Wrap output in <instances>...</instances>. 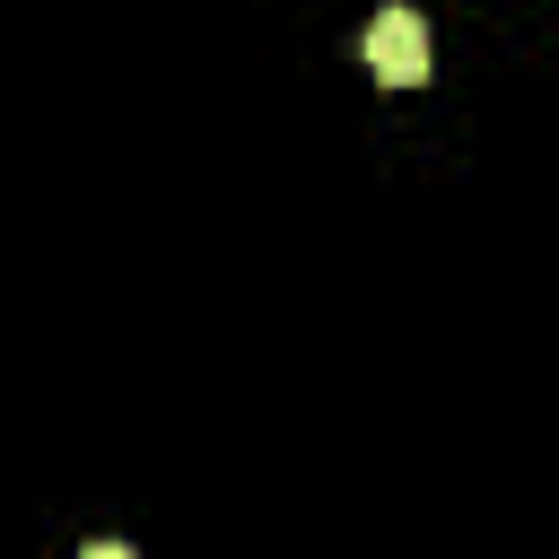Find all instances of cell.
<instances>
[{
	"label": "cell",
	"mask_w": 559,
	"mask_h": 559,
	"mask_svg": "<svg viewBox=\"0 0 559 559\" xmlns=\"http://www.w3.org/2000/svg\"><path fill=\"white\" fill-rule=\"evenodd\" d=\"M367 70L384 79V87H419L428 79V17L419 9H376L367 17Z\"/></svg>",
	"instance_id": "1"
},
{
	"label": "cell",
	"mask_w": 559,
	"mask_h": 559,
	"mask_svg": "<svg viewBox=\"0 0 559 559\" xmlns=\"http://www.w3.org/2000/svg\"><path fill=\"white\" fill-rule=\"evenodd\" d=\"M79 559H140V550H131V542H87Z\"/></svg>",
	"instance_id": "2"
}]
</instances>
